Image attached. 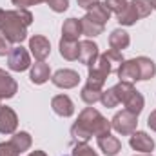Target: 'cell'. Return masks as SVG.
I'll list each match as a JSON object with an SVG mask.
<instances>
[{
	"label": "cell",
	"mask_w": 156,
	"mask_h": 156,
	"mask_svg": "<svg viewBox=\"0 0 156 156\" xmlns=\"http://www.w3.org/2000/svg\"><path fill=\"white\" fill-rule=\"evenodd\" d=\"M100 102H102V105L107 107V109L116 107L118 104H120L118 98H116V94H115V91H113V87L107 89V91H102V98H100Z\"/></svg>",
	"instance_id": "obj_27"
},
{
	"label": "cell",
	"mask_w": 156,
	"mask_h": 156,
	"mask_svg": "<svg viewBox=\"0 0 156 156\" xmlns=\"http://www.w3.org/2000/svg\"><path fill=\"white\" fill-rule=\"evenodd\" d=\"M129 4H131L133 9L136 11L138 18H145V16H149L151 11H153V4H151V0H131Z\"/></svg>",
	"instance_id": "obj_26"
},
{
	"label": "cell",
	"mask_w": 156,
	"mask_h": 156,
	"mask_svg": "<svg viewBox=\"0 0 156 156\" xmlns=\"http://www.w3.org/2000/svg\"><path fill=\"white\" fill-rule=\"evenodd\" d=\"M7 67L11 71H16V73L29 69L31 67V56H29L27 49H24L22 45L11 47V51L7 55Z\"/></svg>",
	"instance_id": "obj_4"
},
{
	"label": "cell",
	"mask_w": 156,
	"mask_h": 156,
	"mask_svg": "<svg viewBox=\"0 0 156 156\" xmlns=\"http://www.w3.org/2000/svg\"><path fill=\"white\" fill-rule=\"evenodd\" d=\"M29 49H31V55L38 60V62H44L49 55H51V44L49 40L42 35H35L29 38Z\"/></svg>",
	"instance_id": "obj_9"
},
{
	"label": "cell",
	"mask_w": 156,
	"mask_h": 156,
	"mask_svg": "<svg viewBox=\"0 0 156 156\" xmlns=\"http://www.w3.org/2000/svg\"><path fill=\"white\" fill-rule=\"evenodd\" d=\"M98 56H100L98 45L93 40H82V42H78V60H80V64H83V66L89 67Z\"/></svg>",
	"instance_id": "obj_7"
},
{
	"label": "cell",
	"mask_w": 156,
	"mask_h": 156,
	"mask_svg": "<svg viewBox=\"0 0 156 156\" xmlns=\"http://www.w3.org/2000/svg\"><path fill=\"white\" fill-rule=\"evenodd\" d=\"M51 78V69L45 62H37L31 66V73H29V80L37 85H42L45 83L47 80Z\"/></svg>",
	"instance_id": "obj_15"
},
{
	"label": "cell",
	"mask_w": 156,
	"mask_h": 156,
	"mask_svg": "<svg viewBox=\"0 0 156 156\" xmlns=\"http://www.w3.org/2000/svg\"><path fill=\"white\" fill-rule=\"evenodd\" d=\"M27 156H47V154H45L44 151H31Z\"/></svg>",
	"instance_id": "obj_36"
},
{
	"label": "cell",
	"mask_w": 156,
	"mask_h": 156,
	"mask_svg": "<svg viewBox=\"0 0 156 156\" xmlns=\"http://www.w3.org/2000/svg\"><path fill=\"white\" fill-rule=\"evenodd\" d=\"M80 22H82V35H85L89 38H94V37H98V35L104 33V26L98 24V22H94V20H91L87 15L83 18H80Z\"/></svg>",
	"instance_id": "obj_20"
},
{
	"label": "cell",
	"mask_w": 156,
	"mask_h": 156,
	"mask_svg": "<svg viewBox=\"0 0 156 156\" xmlns=\"http://www.w3.org/2000/svg\"><path fill=\"white\" fill-rule=\"evenodd\" d=\"M125 105V109L129 111V113H133V115H140L142 111H144V105H145V98L142 96V93H138V91H134L129 98H127V102L123 104Z\"/></svg>",
	"instance_id": "obj_22"
},
{
	"label": "cell",
	"mask_w": 156,
	"mask_h": 156,
	"mask_svg": "<svg viewBox=\"0 0 156 156\" xmlns=\"http://www.w3.org/2000/svg\"><path fill=\"white\" fill-rule=\"evenodd\" d=\"M96 144L100 147V151L105 156H116L122 151V142L118 140L116 136H113L111 133L109 134H102L96 138Z\"/></svg>",
	"instance_id": "obj_12"
},
{
	"label": "cell",
	"mask_w": 156,
	"mask_h": 156,
	"mask_svg": "<svg viewBox=\"0 0 156 156\" xmlns=\"http://www.w3.org/2000/svg\"><path fill=\"white\" fill-rule=\"evenodd\" d=\"M113 91H115V94H116L118 102H120V104H125L127 98H129L136 89H134V85H133L131 82H118L116 85H113Z\"/></svg>",
	"instance_id": "obj_24"
},
{
	"label": "cell",
	"mask_w": 156,
	"mask_h": 156,
	"mask_svg": "<svg viewBox=\"0 0 156 156\" xmlns=\"http://www.w3.org/2000/svg\"><path fill=\"white\" fill-rule=\"evenodd\" d=\"M18 127V116L16 113L7 107V105H0V133L2 134H13Z\"/></svg>",
	"instance_id": "obj_8"
},
{
	"label": "cell",
	"mask_w": 156,
	"mask_h": 156,
	"mask_svg": "<svg viewBox=\"0 0 156 156\" xmlns=\"http://www.w3.org/2000/svg\"><path fill=\"white\" fill-rule=\"evenodd\" d=\"M111 127L116 131L118 134H122V136L133 134L136 131V127H138V116L133 115V113H129L127 109H123V111H120V113H116L113 116Z\"/></svg>",
	"instance_id": "obj_3"
},
{
	"label": "cell",
	"mask_w": 156,
	"mask_h": 156,
	"mask_svg": "<svg viewBox=\"0 0 156 156\" xmlns=\"http://www.w3.org/2000/svg\"><path fill=\"white\" fill-rule=\"evenodd\" d=\"M47 4H49V7H51L55 13H64V11H67V7H69V0H49Z\"/></svg>",
	"instance_id": "obj_31"
},
{
	"label": "cell",
	"mask_w": 156,
	"mask_h": 156,
	"mask_svg": "<svg viewBox=\"0 0 156 156\" xmlns=\"http://www.w3.org/2000/svg\"><path fill=\"white\" fill-rule=\"evenodd\" d=\"M0 105H2V98H0Z\"/></svg>",
	"instance_id": "obj_41"
},
{
	"label": "cell",
	"mask_w": 156,
	"mask_h": 156,
	"mask_svg": "<svg viewBox=\"0 0 156 156\" xmlns=\"http://www.w3.org/2000/svg\"><path fill=\"white\" fill-rule=\"evenodd\" d=\"M87 16H89L91 20H94V22H98V24L105 26V24L109 22V18H111V11L107 9V5H105V4L96 2V4H93V5H89V7H87Z\"/></svg>",
	"instance_id": "obj_14"
},
{
	"label": "cell",
	"mask_w": 156,
	"mask_h": 156,
	"mask_svg": "<svg viewBox=\"0 0 156 156\" xmlns=\"http://www.w3.org/2000/svg\"><path fill=\"white\" fill-rule=\"evenodd\" d=\"M116 75L120 78V82H138L140 80V69L136 64V58L133 60H123L120 64V67L116 69Z\"/></svg>",
	"instance_id": "obj_11"
},
{
	"label": "cell",
	"mask_w": 156,
	"mask_h": 156,
	"mask_svg": "<svg viewBox=\"0 0 156 156\" xmlns=\"http://www.w3.org/2000/svg\"><path fill=\"white\" fill-rule=\"evenodd\" d=\"M118 22H120V26H134L140 18H138V15H136V11L133 9V5L131 4H127L125 5V9L123 11H120L116 15Z\"/></svg>",
	"instance_id": "obj_25"
},
{
	"label": "cell",
	"mask_w": 156,
	"mask_h": 156,
	"mask_svg": "<svg viewBox=\"0 0 156 156\" xmlns=\"http://www.w3.org/2000/svg\"><path fill=\"white\" fill-rule=\"evenodd\" d=\"M42 2H45V4H47V2H49V0H42Z\"/></svg>",
	"instance_id": "obj_40"
},
{
	"label": "cell",
	"mask_w": 156,
	"mask_h": 156,
	"mask_svg": "<svg viewBox=\"0 0 156 156\" xmlns=\"http://www.w3.org/2000/svg\"><path fill=\"white\" fill-rule=\"evenodd\" d=\"M73 156H98V154L93 151L91 145H87L83 142H76V145L73 149Z\"/></svg>",
	"instance_id": "obj_28"
},
{
	"label": "cell",
	"mask_w": 156,
	"mask_h": 156,
	"mask_svg": "<svg viewBox=\"0 0 156 156\" xmlns=\"http://www.w3.org/2000/svg\"><path fill=\"white\" fill-rule=\"evenodd\" d=\"M0 156H20L16 147L11 142H2L0 144Z\"/></svg>",
	"instance_id": "obj_30"
},
{
	"label": "cell",
	"mask_w": 156,
	"mask_h": 156,
	"mask_svg": "<svg viewBox=\"0 0 156 156\" xmlns=\"http://www.w3.org/2000/svg\"><path fill=\"white\" fill-rule=\"evenodd\" d=\"M147 125H149V129H151V131H154V133H156V109L149 115V118H147Z\"/></svg>",
	"instance_id": "obj_34"
},
{
	"label": "cell",
	"mask_w": 156,
	"mask_h": 156,
	"mask_svg": "<svg viewBox=\"0 0 156 156\" xmlns=\"http://www.w3.org/2000/svg\"><path fill=\"white\" fill-rule=\"evenodd\" d=\"M134 156H153V154H134Z\"/></svg>",
	"instance_id": "obj_39"
},
{
	"label": "cell",
	"mask_w": 156,
	"mask_h": 156,
	"mask_svg": "<svg viewBox=\"0 0 156 156\" xmlns=\"http://www.w3.org/2000/svg\"><path fill=\"white\" fill-rule=\"evenodd\" d=\"M129 44H131V37H129V33L123 31V29H115V31L109 35V47L115 49V51H120V53H122L123 49L129 47Z\"/></svg>",
	"instance_id": "obj_16"
},
{
	"label": "cell",
	"mask_w": 156,
	"mask_h": 156,
	"mask_svg": "<svg viewBox=\"0 0 156 156\" xmlns=\"http://www.w3.org/2000/svg\"><path fill=\"white\" fill-rule=\"evenodd\" d=\"M4 16H5V11L0 9V27H2V22H4Z\"/></svg>",
	"instance_id": "obj_37"
},
{
	"label": "cell",
	"mask_w": 156,
	"mask_h": 156,
	"mask_svg": "<svg viewBox=\"0 0 156 156\" xmlns=\"http://www.w3.org/2000/svg\"><path fill=\"white\" fill-rule=\"evenodd\" d=\"M136 64H138V69H140V80H151L156 75V64L147 58V56H138L136 58Z\"/></svg>",
	"instance_id": "obj_18"
},
{
	"label": "cell",
	"mask_w": 156,
	"mask_h": 156,
	"mask_svg": "<svg viewBox=\"0 0 156 156\" xmlns=\"http://www.w3.org/2000/svg\"><path fill=\"white\" fill-rule=\"evenodd\" d=\"M58 49H60V55H62L66 60H69V62L78 60V42H75V40L60 38Z\"/></svg>",
	"instance_id": "obj_19"
},
{
	"label": "cell",
	"mask_w": 156,
	"mask_h": 156,
	"mask_svg": "<svg viewBox=\"0 0 156 156\" xmlns=\"http://www.w3.org/2000/svg\"><path fill=\"white\" fill-rule=\"evenodd\" d=\"M105 5H107V9L111 11V13H120V11H123L125 9V5L129 4V0H105L104 2Z\"/></svg>",
	"instance_id": "obj_29"
},
{
	"label": "cell",
	"mask_w": 156,
	"mask_h": 156,
	"mask_svg": "<svg viewBox=\"0 0 156 156\" xmlns=\"http://www.w3.org/2000/svg\"><path fill=\"white\" fill-rule=\"evenodd\" d=\"M151 4H153V9H156V0H151Z\"/></svg>",
	"instance_id": "obj_38"
},
{
	"label": "cell",
	"mask_w": 156,
	"mask_h": 156,
	"mask_svg": "<svg viewBox=\"0 0 156 156\" xmlns=\"http://www.w3.org/2000/svg\"><path fill=\"white\" fill-rule=\"evenodd\" d=\"M9 51H11V47H9V42H7V40L0 35V56H5V55H9Z\"/></svg>",
	"instance_id": "obj_33"
},
{
	"label": "cell",
	"mask_w": 156,
	"mask_h": 156,
	"mask_svg": "<svg viewBox=\"0 0 156 156\" xmlns=\"http://www.w3.org/2000/svg\"><path fill=\"white\" fill-rule=\"evenodd\" d=\"M80 96H82V100H83L87 105H94V104L100 102V98H102V89L85 83L83 89H82V93H80Z\"/></svg>",
	"instance_id": "obj_23"
},
{
	"label": "cell",
	"mask_w": 156,
	"mask_h": 156,
	"mask_svg": "<svg viewBox=\"0 0 156 156\" xmlns=\"http://www.w3.org/2000/svg\"><path fill=\"white\" fill-rule=\"evenodd\" d=\"M78 5L80 7H83V9H87L89 5H93V4H96V2H100V0H76Z\"/></svg>",
	"instance_id": "obj_35"
},
{
	"label": "cell",
	"mask_w": 156,
	"mask_h": 156,
	"mask_svg": "<svg viewBox=\"0 0 156 156\" xmlns=\"http://www.w3.org/2000/svg\"><path fill=\"white\" fill-rule=\"evenodd\" d=\"M111 129V122L102 116L100 111H96L94 107H85L71 127V136L75 138V142L87 144L93 136L98 138L102 134H109Z\"/></svg>",
	"instance_id": "obj_1"
},
{
	"label": "cell",
	"mask_w": 156,
	"mask_h": 156,
	"mask_svg": "<svg viewBox=\"0 0 156 156\" xmlns=\"http://www.w3.org/2000/svg\"><path fill=\"white\" fill-rule=\"evenodd\" d=\"M33 24V15L27 9H13L5 11L0 35L9 44H22L27 38V27Z\"/></svg>",
	"instance_id": "obj_2"
},
{
	"label": "cell",
	"mask_w": 156,
	"mask_h": 156,
	"mask_svg": "<svg viewBox=\"0 0 156 156\" xmlns=\"http://www.w3.org/2000/svg\"><path fill=\"white\" fill-rule=\"evenodd\" d=\"M16 91H18L16 80L4 69H0V98H13Z\"/></svg>",
	"instance_id": "obj_13"
},
{
	"label": "cell",
	"mask_w": 156,
	"mask_h": 156,
	"mask_svg": "<svg viewBox=\"0 0 156 156\" xmlns=\"http://www.w3.org/2000/svg\"><path fill=\"white\" fill-rule=\"evenodd\" d=\"M51 107H53V111L58 116H62V118H69L75 115V104H73V100L67 94H56V96H53Z\"/></svg>",
	"instance_id": "obj_10"
},
{
	"label": "cell",
	"mask_w": 156,
	"mask_h": 156,
	"mask_svg": "<svg viewBox=\"0 0 156 156\" xmlns=\"http://www.w3.org/2000/svg\"><path fill=\"white\" fill-rule=\"evenodd\" d=\"M129 145L142 154H151L154 151V140L144 131H134L129 138Z\"/></svg>",
	"instance_id": "obj_6"
},
{
	"label": "cell",
	"mask_w": 156,
	"mask_h": 156,
	"mask_svg": "<svg viewBox=\"0 0 156 156\" xmlns=\"http://www.w3.org/2000/svg\"><path fill=\"white\" fill-rule=\"evenodd\" d=\"M11 2H13V5H16V9H27L31 5L40 4L42 0H11Z\"/></svg>",
	"instance_id": "obj_32"
},
{
	"label": "cell",
	"mask_w": 156,
	"mask_h": 156,
	"mask_svg": "<svg viewBox=\"0 0 156 156\" xmlns=\"http://www.w3.org/2000/svg\"><path fill=\"white\" fill-rule=\"evenodd\" d=\"M51 82L60 89H73L80 83V75L75 69H58L55 75H51Z\"/></svg>",
	"instance_id": "obj_5"
},
{
	"label": "cell",
	"mask_w": 156,
	"mask_h": 156,
	"mask_svg": "<svg viewBox=\"0 0 156 156\" xmlns=\"http://www.w3.org/2000/svg\"><path fill=\"white\" fill-rule=\"evenodd\" d=\"M9 142L16 147V151H18V153H26V151H29V149H31V144H33L31 134H29V133H26V131L13 133V136H11V140H9Z\"/></svg>",
	"instance_id": "obj_21"
},
{
	"label": "cell",
	"mask_w": 156,
	"mask_h": 156,
	"mask_svg": "<svg viewBox=\"0 0 156 156\" xmlns=\"http://www.w3.org/2000/svg\"><path fill=\"white\" fill-rule=\"evenodd\" d=\"M80 35H82V22H80V18H67L64 22V26H62V38L78 42Z\"/></svg>",
	"instance_id": "obj_17"
}]
</instances>
